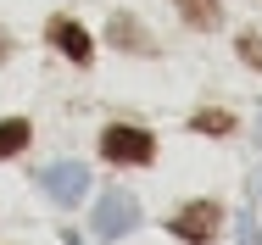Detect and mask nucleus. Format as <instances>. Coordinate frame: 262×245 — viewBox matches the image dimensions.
Segmentation results:
<instances>
[{
	"instance_id": "obj_1",
	"label": "nucleus",
	"mask_w": 262,
	"mask_h": 245,
	"mask_svg": "<svg viewBox=\"0 0 262 245\" xmlns=\"http://www.w3.org/2000/svg\"><path fill=\"white\" fill-rule=\"evenodd\" d=\"M134 223H140V201L128 195V190H101L95 212H90V229H95V240H123Z\"/></svg>"
},
{
	"instance_id": "obj_2",
	"label": "nucleus",
	"mask_w": 262,
	"mask_h": 245,
	"mask_svg": "<svg viewBox=\"0 0 262 245\" xmlns=\"http://www.w3.org/2000/svg\"><path fill=\"white\" fill-rule=\"evenodd\" d=\"M101 156L117 162V167H145V162L157 156V140H151L145 128H134V123H112L101 134Z\"/></svg>"
},
{
	"instance_id": "obj_3",
	"label": "nucleus",
	"mask_w": 262,
	"mask_h": 245,
	"mask_svg": "<svg viewBox=\"0 0 262 245\" xmlns=\"http://www.w3.org/2000/svg\"><path fill=\"white\" fill-rule=\"evenodd\" d=\"M217 229H223V206H217V201H190L184 212H173V217H167V234H173V240H184V245L217 240Z\"/></svg>"
},
{
	"instance_id": "obj_4",
	"label": "nucleus",
	"mask_w": 262,
	"mask_h": 245,
	"mask_svg": "<svg viewBox=\"0 0 262 245\" xmlns=\"http://www.w3.org/2000/svg\"><path fill=\"white\" fill-rule=\"evenodd\" d=\"M39 190H45L56 206H78V201H84V190H90V167H78V162L39 167Z\"/></svg>"
},
{
	"instance_id": "obj_5",
	"label": "nucleus",
	"mask_w": 262,
	"mask_h": 245,
	"mask_svg": "<svg viewBox=\"0 0 262 245\" xmlns=\"http://www.w3.org/2000/svg\"><path fill=\"white\" fill-rule=\"evenodd\" d=\"M45 34H51V45L61 50L67 61L90 67V56H95V39H90V34H84V28L73 23V17H51V28H45Z\"/></svg>"
},
{
	"instance_id": "obj_6",
	"label": "nucleus",
	"mask_w": 262,
	"mask_h": 245,
	"mask_svg": "<svg viewBox=\"0 0 262 245\" xmlns=\"http://www.w3.org/2000/svg\"><path fill=\"white\" fill-rule=\"evenodd\" d=\"M173 6H179V17H184L190 28H217V17H223L217 0H173Z\"/></svg>"
},
{
	"instance_id": "obj_7",
	"label": "nucleus",
	"mask_w": 262,
	"mask_h": 245,
	"mask_svg": "<svg viewBox=\"0 0 262 245\" xmlns=\"http://www.w3.org/2000/svg\"><path fill=\"white\" fill-rule=\"evenodd\" d=\"M112 45H123V50H151V39L140 34L134 17H112Z\"/></svg>"
},
{
	"instance_id": "obj_8",
	"label": "nucleus",
	"mask_w": 262,
	"mask_h": 245,
	"mask_svg": "<svg viewBox=\"0 0 262 245\" xmlns=\"http://www.w3.org/2000/svg\"><path fill=\"white\" fill-rule=\"evenodd\" d=\"M23 145H28V123H23V117H6V123H0V162L17 156Z\"/></svg>"
},
{
	"instance_id": "obj_9",
	"label": "nucleus",
	"mask_w": 262,
	"mask_h": 245,
	"mask_svg": "<svg viewBox=\"0 0 262 245\" xmlns=\"http://www.w3.org/2000/svg\"><path fill=\"white\" fill-rule=\"evenodd\" d=\"M195 128H201V134H229L234 117H229V112H195Z\"/></svg>"
},
{
	"instance_id": "obj_10",
	"label": "nucleus",
	"mask_w": 262,
	"mask_h": 245,
	"mask_svg": "<svg viewBox=\"0 0 262 245\" xmlns=\"http://www.w3.org/2000/svg\"><path fill=\"white\" fill-rule=\"evenodd\" d=\"M240 56H246L251 67H262V39L257 34H240Z\"/></svg>"
},
{
	"instance_id": "obj_11",
	"label": "nucleus",
	"mask_w": 262,
	"mask_h": 245,
	"mask_svg": "<svg viewBox=\"0 0 262 245\" xmlns=\"http://www.w3.org/2000/svg\"><path fill=\"white\" fill-rule=\"evenodd\" d=\"M61 245H84V240H78V234H73V229H67V234H61Z\"/></svg>"
},
{
	"instance_id": "obj_12",
	"label": "nucleus",
	"mask_w": 262,
	"mask_h": 245,
	"mask_svg": "<svg viewBox=\"0 0 262 245\" xmlns=\"http://www.w3.org/2000/svg\"><path fill=\"white\" fill-rule=\"evenodd\" d=\"M6 56H11V39H0V61H6Z\"/></svg>"
},
{
	"instance_id": "obj_13",
	"label": "nucleus",
	"mask_w": 262,
	"mask_h": 245,
	"mask_svg": "<svg viewBox=\"0 0 262 245\" xmlns=\"http://www.w3.org/2000/svg\"><path fill=\"white\" fill-rule=\"evenodd\" d=\"M257 206H262V173H257Z\"/></svg>"
}]
</instances>
